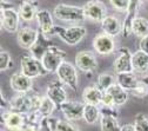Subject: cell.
<instances>
[{"label": "cell", "instance_id": "cell-1", "mask_svg": "<svg viewBox=\"0 0 148 131\" xmlns=\"http://www.w3.org/2000/svg\"><path fill=\"white\" fill-rule=\"evenodd\" d=\"M41 97L29 91L27 93H16L10 101V111H14L24 116L38 111Z\"/></svg>", "mask_w": 148, "mask_h": 131}, {"label": "cell", "instance_id": "cell-2", "mask_svg": "<svg viewBox=\"0 0 148 131\" xmlns=\"http://www.w3.org/2000/svg\"><path fill=\"white\" fill-rule=\"evenodd\" d=\"M53 14L57 19L66 23H81L86 19L82 7L67 4H58L53 10Z\"/></svg>", "mask_w": 148, "mask_h": 131}, {"label": "cell", "instance_id": "cell-3", "mask_svg": "<svg viewBox=\"0 0 148 131\" xmlns=\"http://www.w3.org/2000/svg\"><path fill=\"white\" fill-rule=\"evenodd\" d=\"M87 33L86 27L84 26H71V27H62L59 25H55L54 34L69 46H77Z\"/></svg>", "mask_w": 148, "mask_h": 131}, {"label": "cell", "instance_id": "cell-4", "mask_svg": "<svg viewBox=\"0 0 148 131\" xmlns=\"http://www.w3.org/2000/svg\"><path fill=\"white\" fill-rule=\"evenodd\" d=\"M66 57H67L66 51L53 45L46 51L41 63L48 73H54V72L57 73L59 66L65 62Z\"/></svg>", "mask_w": 148, "mask_h": 131}, {"label": "cell", "instance_id": "cell-5", "mask_svg": "<svg viewBox=\"0 0 148 131\" xmlns=\"http://www.w3.org/2000/svg\"><path fill=\"white\" fill-rule=\"evenodd\" d=\"M57 76L59 78V80L68 86L72 91L75 92L78 90V85H79V78H78V72H77V69L72 63L69 62H64L58 71H57Z\"/></svg>", "mask_w": 148, "mask_h": 131}, {"label": "cell", "instance_id": "cell-6", "mask_svg": "<svg viewBox=\"0 0 148 131\" xmlns=\"http://www.w3.org/2000/svg\"><path fill=\"white\" fill-rule=\"evenodd\" d=\"M20 67L21 73L29 78H36L40 76H45L48 72L45 70L42 63L38 59L33 58L31 54H24L20 58Z\"/></svg>", "mask_w": 148, "mask_h": 131}, {"label": "cell", "instance_id": "cell-7", "mask_svg": "<svg viewBox=\"0 0 148 131\" xmlns=\"http://www.w3.org/2000/svg\"><path fill=\"white\" fill-rule=\"evenodd\" d=\"M19 11L13 7H3L0 8V24L1 28L8 33H18L19 31Z\"/></svg>", "mask_w": 148, "mask_h": 131}, {"label": "cell", "instance_id": "cell-8", "mask_svg": "<svg viewBox=\"0 0 148 131\" xmlns=\"http://www.w3.org/2000/svg\"><path fill=\"white\" fill-rule=\"evenodd\" d=\"M82 8H84L86 19H89L90 21H94V23L101 24V21L108 15L107 7L102 1H99V0H92V1L86 3L82 6Z\"/></svg>", "mask_w": 148, "mask_h": 131}, {"label": "cell", "instance_id": "cell-9", "mask_svg": "<svg viewBox=\"0 0 148 131\" xmlns=\"http://www.w3.org/2000/svg\"><path fill=\"white\" fill-rule=\"evenodd\" d=\"M101 118H100V128L101 131H121V125L118 121V111L115 107H106L102 106Z\"/></svg>", "mask_w": 148, "mask_h": 131}, {"label": "cell", "instance_id": "cell-10", "mask_svg": "<svg viewBox=\"0 0 148 131\" xmlns=\"http://www.w3.org/2000/svg\"><path fill=\"white\" fill-rule=\"evenodd\" d=\"M75 65L85 73H94L98 70V59L92 51H80L75 54Z\"/></svg>", "mask_w": 148, "mask_h": 131}, {"label": "cell", "instance_id": "cell-11", "mask_svg": "<svg viewBox=\"0 0 148 131\" xmlns=\"http://www.w3.org/2000/svg\"><path fill=\"white\" fill-rule=\"evenodd\" d=\"M132 55L128 47H120L118 51V57L115 58L113 63V69L118 73H132L133 66H132Z\"/></svg>", "mask_w": 148, "mask_h": 131}, {"label": "cell", "instance_id": "cell-12", "mask_svg": "<svg viewBox=\"0 0 148 131\" xmlns=\"http://www.w3.org/2000/svg\"><path fill=\"white\" fill-rule=\"evenodd\" d=\"M85 103L84 102H78V101H67L65 102L59 111L62 112L64 117L72 122V121H79L84 118V111H85Z\"/></svg>", "mask_w": 148, "mask_h": 131}, {"label": "cell", "instance_id": "cell-13", "mask_svg": "<svg viewBox=\"0 0 148 131\" xmlns=\"http://www.w3.org/2000/svg\"><path fill=\"white\" fill-rule=\"evenodd\" d=\"M46 96L55 104L57 110L60 109V106L67 102V92L65 90V85L60 80L51 82L46 89Z\"/></svg>", "mask_w": 148, "mask_h": 131}, {"label": "cell", "instance_id": "cell-14", "mask_svg": "<svg viewBox=\"0 0 148 131\" xmlns=\"http://www.w3.org/2000/svg\"><path fill=\"white\" fill-rule=\"evenodd\" d=\"M1 124L5 128V131H23L26 124V118L21 114L7 111L1 114Z\"/></svg>", "mask_w": 148, "mask_h": 131}, {"label": "cell", "instance_id": "cell-15", "mask_svg": "<svg viewBox=\"0 0 148 131\" xmlns=\"http://www.w3.org/2000/svg\"><path fill=\"white\" fill-rule=\"evenodd\" d=\"M141 4H142V1H140V0H133V1H131V4H129L128 11L126 12V17L122 21L121 35L123 38H128V37L132 34V26H133L134 20L139 17V11H140Z\"/></svg>", "mask_w": 148, "mask_h": 131}, {"label": "cell", "instance_id": "cell-16", "mask_svg": "<svg viewBox=\"0 0 148 131\" xmlns=\"http://www.w3.org/2000/svg\"><path fill=\"white\" fill-rule=\"evenodd\" d=\"M93 47L94 50L101 55L112 54L115 50V42L114 38L106 33H98L93 39Z\"/></svg>", "mask_w": 148, "mask_h": 131}, {"label": "cell", "instance_id": "cell-17", "mask_svg": "<svg viewBox=\"0 0 148 131\" xmlns=\"http://www.w3.org/2000/svg\"><path fill=\"white\" fill-rule=\"evenodd\" d=\"M11 89L16 93H27L33 89V79L21 72H15L10 79Z\"/></svg>", "mask_w": 148, "mask_h": 131}, {"label": "cell", "instance_id": "cell-18", "mask_svg": "<svg viewBox=\"0 0 148 131\" xmlns=\"http://www.w3.org/2000/svg\"><path fill=\"white\" fill-rule=\"evenodd\" d=\"M51 46H53L51 38H49V37H47V35H45V34L39 30L36 42L33 44V46H32L28 51H29V53H31V55H32L33 58H35V59H38V60L41 62L42 58H44V55H45V53H46V51H47Z\"/></svg>", "mask_w": 148, "mask_h": 131}, {"label": "cell", "instance_id": "cell-19", "mask_svg": "<svg viewBox=\"0 0 148 131\" xmlns=\"http://www.w3.org/2000/svg\"><path fill=\"white\" fill-rule=\"evenodd\" d=\"M38 33H39V30L25 26V27H23V28H20L19 31H18L16 42H18V44L20 45V47L29 50L33 46V44L36 42Z\"/></svg>", "mask_w": 148, "mask_h": 131}, {"label": "cell", "instance_id": "cell-20", "mask_svg": "<svg viewBox=\"0 0 148 131\" xmlns=\"http://www.w3.org/2000/svg\"><path fill=\"white\" fill-rule=\"evenodd\" d=\"M36 21H38V25H39V30L47 37H51L52 35H55L54 34V27L55 25L53 24V17L49 11L47 10H41L38 12L36 14Z\"/></svg>", "mask_w": 148, "mask_h": 131}, {"label": "cell", "instance_id": "cell-21", "mask_svg": "<svg viewBox=\"0 0 148 131\" xmlns=\"http://www.w3.org/2000/svg\"><path fill=\"white\" fill-rule=\"evenodd\" d=\"M101 30H102V33H106L114 38L115 35H119L121 33L122 23L114 14H109L101 21Z\"/></svg>", "mask_w": 148, "mask_h": 131}, {"label": "cell", "instance_id": "cell-22", "mask_svg": "<svg viewBox=\"0 0 148 131\" xmlns=\"http://www.w3.org/2000/svg\"><path fill=\"white\" fill-rule=\"evenodd\" d=\"M103 93L105 92H102L97 85L87 86L82 91V102L85 104H90V105L100 106L102 104Z\"/></svg>", "mask_w": 148, "mask_h": 131}, {"label": "cell", "instance_id": "cell-23", "mask_svg": "<svg viewBox=\"0 0 148 131\" xmlns=\"http://www.w3.org/2000/svg\"><path fill=\"white\" fill-rule=\"evenodd\" d=\"M116 84L120 85L122 89L126 91H134L135 89L139 87L141 84V80L138 79V77L132 72V73H118L115 76Z\"/></svg>", "mask_w": 148, "mask_h": 131}, {"label": "cell", "instance_id": "cell-24", "mask_svg": "<svg viewBox=\"0 0 148 131\" xmlns=\"http://www.w3.org/2000/svg\"><path fill=\"white\" fill-rule=\"evenodd\" d=\"M106 93L110 97V99H112L114 106H121V105H123L128 101V91L122 89L116 83L113 86H110L106 91Z\"/></svg>", "mask_w": 148, "mask_h": 131}, {"label": "cell", "instance_id": "cell-25", "mask_svg": "<svg viewBox=\"0 0 148 131\" xmlns=\"http://www.w3.org/2000/svg\"><path fill=\"white\" fill-rule=\"evenodd\" d=\"M38 1H23L19 7V15L23 21H32L38 14Z\"/></svg>", "mask_w": 148, "mask_h": 131}, {"label": "cell", "instance_id": "cell-26", "mask_svg": "<svg viewBox=\"0 0 148 131\" xmlns=\"http://www.w3.org/2000/svg\"><path fill=\"white\" fill-rule=\"evenodd\" d=\"M132 66L133 72L146 73L148 71V54L138 50L132 55Z\"/></svg>", "mask_w": 148, "mask_h": 131}, {"label": "cell", "instance_id": "cell-27", "mask_svg": "<svg viewBox=\"0 0 148 131\" xmlns=\"http://www.w3.org/2000/svg\"><path fill=\"white\" fill-rule=\"evenodd\" d=\"M101 118V111L99 106L86 104L85 105V111H84V121L87 124H95L99 119Z\"/></svg>", "mask_w": 148, "mask_h": 131}, {"label": "cell", "instance_id": "cell-28", "mask_svg": "<svg viewBox=\"0 0 148 131\" xmlns=\"http://www.w3.org/2000/svg\"><path fill=\"white\" fill-rule=\"evenodd\" d=\"M132 33L139 38H145L148 37V19L143 17H138L133 23Z\"/></svg>", "mask_w": 148, "mask_h": 131}, {"label": "cell", "instance_id": "cell-29", "mask_svg": "<svg viewBox=\"0 0 148 131\" xmlns=\"http://www.w3.org/2000/svg\"><path fill=\"white\" fill-rule=\"evenodd\" d=\"M57 110V106H55V104L47 97V96H44L41 97V102H40V106L38 109V112L39 116L44 119V118H47V117H51L53 112Z\"/></svg>", "mask_w": 148, "mask_h": 131}, {"label": "cell", "instance_id": "cell-30", "mask_svg": "<svg viewBox=\"0 0 148 131\" xmlns=\"http://www.w3.org/2000/svg\"><path fill=\"white\" fill-rule=\"evenodd\" d=\"M115 83H116V80H115V77L113 76V74H110V73H101V74H99V76H98L95 85L102 92H106L110 86H113Z\"/></svg>", "mask_w": 148, "mask_h": 131}, {"label": "cell", "instance_id": "cell-31", "mask_svg": "<svg viewBox=\"0 0 148 131\" xmlns=\"http://www.w3.org/2000/svg\"><path fill=\"white\" fill-rule=\"evenodd\" d=\"M58 121H59V118L52 117V116L44 118L38 126V131H57Z\"/></svg>", "mask_w": 148, "mask_h": 131}, {"label": "cell", "instance_id": "cell-32", "mask_svg": "<svg viewBox=\"0 0 148 131\" xmlns=\"http://www.w3.org/2000/svg\"><path fill=\"white\" fill-rule=\"evenodd\" d=\"M12 66H13V62H12L10 52L1 50L0 51V71L5 72L8 69H11Z\"/></svg>", "mask_w": 148, "mask_h": 131}, {"label": "cell", "instance_id": "cell-33", "mask_svg": "<svg viewBox=\"0 0 148 131\" xmlns=\"http://www.w3.org/2000/svg\"><path fill=\"white\" fill-rule=\"evenodd\" d=\"M135 131H148V118L143 114H138L134 119Z\"/></svg>", "mask_w": 148, "mask_h": 131}, {"label": "cell", "instance_id": "cell-34", "mask_svg": "<svg viewBox=\"0 0 148 131\" xmlns=\"http://www.w3.org/2000/svg\"><path fill=\"white\" fill-rule=\"evenodd\" d=\"M57 131H80V130L75 124H73L67 119L65 121L59 119L57 124Z\"/></svg>", "mask_w": 148, "mask_h": 131}, {"label": "cell", "instance_id": "cell-35", "mask_svg": "<svg viewBox=\"0 0 148 131\" xmlns=\"http://www.w3.org/2000/svg\"><path fill=\"white\" fill-rule=\"evenodd\" d=\"M129 4L131 1H128V0H110L109 1V5L118 12H127Z\"/></svg>", "mask_w": 148, "mask_h": 131}, {"label": "cell", "instance_id": "cell-36", "mask_svg": "<svg viewBox=\"0 0 148 131\" xmlns=\"http://www.w3.org/2000/svg\"><path fill=\"white\" fill-rule=\"evenodd\" d=\"M131 93H132L133 96H135V97H139V98L146 97V96L148 95V86L141 82V84L139 85V87H138V89H135L134 91H132Z\"/></svg>", "mask_w": 148, "mask_h": 131}, {"label": "cell", "instance_id": "cell-37", "mask_svg": "<svg viewBox=\"0 0 148 131\" xmlns=\"http://www.w3.org/2000/svg\"><path fill=\"white\" fill-rule=\"evenodd\" d=\"M139 46H140V51H142L146 54H148V37H145V38H142L140 40Z\"/></svg>", "mask_w": 148, "mask_h": 131}, {"label": "cell", "instance_id": "cell-38", "mask_svg": "<svg viewBox=\"0 0 148 131\" xmlns=\"http://www.w3.org/2000/svg\"><path fill=\"white\" fill-rule=\"evenodd\" d=\"M38 126H39V125H33V124L26 122V124H25L23 131H38Z\"/></svg>", "mask_w": 148, "mask_h": 131}, {"label": "cell", "instance_id": "cell-39", "mask_svg": "<svg viewBox=\"0 0 148 131\" xmlns=\"http://www.w3.org/2000/svg\"><path fill=\"white\" fill-rule=\"evenodd\" d=\"M121 131H135V128L133 124H123L121 125Z\"/></svg>", "mask_w": 148, "mask_h": 131}, {"label": "cell", "instance_id": "cell-40", "mask_svg": "<svg viewBox=\"0 0 148 131\" xmlns=\"http://www.w3.org/2000/svg\"><path fill=\"white\" fill-rule=\"evenodd\" d=\"M140 80H141L143 84H146V85L148 86V74H147V76H143V77H142Z\"/></svg>", "mask_w": 148, "mask_h": 131}, {"label": "cell", "instance_id": "cell-41", "mask_svg": "<svg viewBox=\"0 0 148 131\" xmlns=\"http://www.w3.org/2000/svg\"><path fill=\"white\" fill-rule=\"evenodd\" d=\"M1 131H5V130H4V129H3V130H1Z\"/></svg>", "mask_w": 148, "mask_h": 131}]
</instances>
